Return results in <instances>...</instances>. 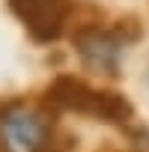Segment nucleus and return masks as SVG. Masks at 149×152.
<instances>
[{"label":"nucleus","mask_w":149,"mask_h":152,"mask_svg":"<svg viewBox=\"0 0 149 152\" xmlns=\"http://www.w3.org/2000/svg\"><path fill=\"white\" fill-rule=\"evenodd\" d=\"M45 104H51L57 110L99 116L102 122H113V125H131V119H134V104L122 93L96 90L84 78H74V75H57L48 87Z\"/></svg>","instance_id":"nucleus-1"},{"label":"nucleus","mask_w":149,"mask_h":152,"mask_svg":"<svg viewBox=\"0 0 149 152\" xmlns=\"http://www.w3.org/2000/svg\"><path fill=\"white\" fill-rule=\"evenodd\" d=\"M54 113L27 102L0 104V149L3 152H51L57 140Z\"/></svg>","instance_id":"nucleus-2"},{"label":"nucleus","mask_w":149,"mask_h":152,"mask_svg":"<svg viewBox=\"0 0 149 152\" xmlns=\"http://www.w3.org/2000/svg\"><path fill=\"white\" fill-rule=\"evenodd\" d=\"M131 39H137V36L125 33V24L122 27L81 24L72 33L74 51H78V57L84 60V66H90L96 72H104L110 78L119 75V60H122V51H125V45Z\"/></svg>","instance_id":"nucleus-3"},{"label":"nucleus","mask_w":149,"mask_h":152,"mask_svg":"<svg viewBox=\"0 0 149 152\" xmlns=\"http://www.w3.org/2000/svg\"><path fill=\"white\" fill-rule=\"evenodd\" d=\"M9 6L36 42H57L74 12L72 0H9Z\"/></svg>","instance_id":"nucleus-4"},{"label":"nucleus","mask_w":149,"mask_h":152,"mask_svg":"<svg viewBox=\"0 0 149 152\" xmlns=\"http://www.w3.org/2000/svg\"><path fill=\"white\" fill-rule=\"evenodd\" d=\"M128 152H149V128L146 125H125Z\"/></svg>","instance_id":"nucleus-5"}]
</instances>
